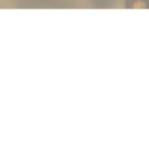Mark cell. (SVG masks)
<instances>
[{
  "instance_id": "cell-1",
  "label": "cell",
  "mask_w": 149,
  "mask_h": 147,
  "mask_svg": "<svg viewBox=\"0 0 149 147\" xmlns=\"http://www.w3.org/2000/svg\"><path fill=\"white\" fill-rule=\"evenodd\" d=\"M128 7H132V8H139V9H147L149 8V0H134L128 4Z\"/></svg>"
}]
</instances>
